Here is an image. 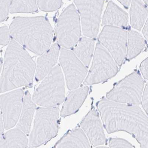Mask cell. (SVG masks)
Returning <instances> with one entry per match:
<instances>
[{
	"mask_svg": "<svg viewBox=\"0 0 148 148\" xmlns=\"http://www.w3.org/2000/svg\"><path fill=\"white\" fill-rule=\"evenodd\" d=\"M97 107L109 134L127 132L136 139L141 148H148V117L140 107L103 98L98 102Z\"/></svg>",
	"mask_w": 148,
	"mask_h": 148,
	"instance_id": "6da1fadb",
	"label": "cell"
},
{
	"mask_svg": "<svg viewBox=\"0 0 148 148\" xmlns=\"http://www.w3.org/2000/svg\"><path fill=\"white\" fill-rule=\"evenodd\" d=\"M35 62L23 47L12 39L5 53L1 79V92L31 85Z\"/></svg>",
	"mask_w": 148,
	"mask_h": 148,
	"instance_id": "7a4b0ae2",
	"label": "cell"
},
{
	"mask_svg": "<svg viewBox=\"0 0 148 148\" xmlns=\"http://www.w3.org/2000/svg\"><path fill=\"white\" fill-rule=\"evenodd\" d=\"M13 39L38 55L48 51L52 42L53 29L46 17H17L10 27Z\"/></svg>",
	"mask_w": 148,
	"mask_h": 148,
	"instance_id": "3957f363",
	"label": "cell"
},
{
	"mask_svg": "<svg viewBox=\"0 0 148 148\" xmlns=\"http://www.w3.org/2000/svg\"><path fill=\"white\" fill-rule=\"evenodd\" d=\"M65 95L64 77L60 67L57 65L40 84L32 99L35 103L43 108H54L63 102Z\"/></svg>",
	"mask_w": 148,
	"mask_h": 148,
	"instance_id": "277c9868",
	"label": "cell"
},
{
	"mask_svg": "<svg viewBox=\"0 0 148 148\" xmlns=\"http://www.w3.org/2000/svg\"><path fill=\"white\" fill-rule=\"evenodd\" d=\"M59 111L57 107L38 108L29 140L30 147H38L56 136Z\"/></svg>",
	"mask_w": 148,
	"mask_h": 148,
	"instance_id": "5b68a950",
	"label": "cell"
},
{
	"mask_svg": "<svg viewBox=\"0 0 148 148\" xmlns=\"http://www.w3.org/2000/svg\"><path fill=\"white\" fill-rule=\"evenodd\" d=\"M145 81L139 73H132L117 83L107 94L108 99L129 105L140 104Z\"/></svg>",
	"mask_w": 148,
	"mask_h": 148,
	"instance_id": "8992f818",
	"label": "cell"
},
{
	"mask_svg": "<svg viewBox=\"0 0 148 148\" xmlns=\"http://www.w3.org/2000/svg\"><path fill=\"white\" fill-rule=\"evenodd\" d=\"M81 32L80 17L72 4L64 9L58 19L56 29L58 43L67 49L72 48L80 40Z\"/></svg>",
	"mask_w": 148,
	"mask_h": 148,
	"instance_id": "52a82bcc",
	"label": "cell"
},
{
	"mask_svg": "<svg viewBox=\"0 0 148 148\" xmlns=\"http://www.w3.org/2000/svg\"><path fill=\"white\" fill-rule=\"evenodd\" d=\"M117 65L106 49L98 43L92 66L84 84L92 85L103 82L112 78L118 72Z\"/></svg>",
	"mask_w": 148,
	"mask_h": 148,
	"instance_id": "ba28073f",
	"label": "cell"
},
{
	"mask_svg": "<svg viewBox=\"0 0 148 148\" xmlns=\"http://www.w3.org/2000/svg\"><path fill=\"white\" fill-rule=\"evenodd\" d=\"M128 33L121 28L106 25L98 38L99 43L109 51L119 66L122 65L127 52Z\"/></svg>",
	"mask_w": 148,
	"mask_h": 148,
	"instance_id": "9c48e42d",
	"label": "cell"
},
{
	"mask_svg": "<svg viewBox=\"0 0 148 148\" xmlns=\"http://www.w3.org/2000/svg\"><path fill=\"white\" fill-rule=\"evenodd\" d=\"M104 1H74L81 17L83 35L95 39L97 37L101 20Z\"/></svg>",
	"mask_w": 148,
	"mask_h": 148,
	"instance_id": "30bf717a",
	"label": "cell"
},
{
	"mask_svg": "<svg viewBox=\"0 0 148 148\" xmlns=\"http://www.w3.org/2000/svg\"><path fill=\"white\" fill-rule=\"evenodd\" d=\"M60 64L65 77L67 88L73 90L79 88L86 76L88 70L73 51L62 48Z\"/></svg>",
	"mask_w": 148,
	"mask_h": 148,
	"instance_id": "8fae6325",
	"label": "cell"
},
{
	"mask_svg": "<svg viewBox=\"0 0 148 148\" xmlns=\"http://www.w3.org/2000/svg\"><path fill=\"white\" fill-rule=\"evenodd\" d=\"M23 91L14 90L1 96V109L4 126L8 130L16 125L20 116L24 99Z\"/></svg>",
	"mask_w": 148,
	"mask_h": 148,
	"instance_id": "7c38bea8",
	"label": "cell"
},
{
	"mask_svg": "<svg viewBox=\"0 0 148 148\" xmlns=\"http://www.w3.org/2000/svg\"><path fill=\"white\" fill-rule=\"evenodd\" d=\"M80 127L93 146L104 145L107 139L98 112L92 108L82 121Z\"/></svg>",
	"mask_w": 148,
	"mask_h": 148,
	"instance_id": "4fadbf2b",
	"label": "cell"
},
{
	"mask_svg": "<svg viewBox=\"0 0 148 148\" xmlns=\"http://www.w3.org/2000/svg\"><path fill=\"white\" fill-rule=\"evenodd\" d=\"M59 45L55 43L38 58L35 76L37 81L44 79L54 68L59 57Z\"/></svg>",
	"mask_w": 148,
	"mask_h": 148,
	"instance_id": "5bb4252c",
	"label": "cell"
},
{
	"mask_svg": "<svg viewBox=\"0 0 148 148\" xmlns=\"http://www.w3.org/2000/svg\"><path fill=\"white\" fill-rule=\"evenodd\" d=\"M89 90L88 86H84L70 92L65 99L60 116L66 117L76 113L84 103Z\"/></svg>",
	"mask_w": 148,
	"mask_h": 148,
	"instance_id": "9a60e30c",
	"label": "cell"
},
{
	"mask_svg": "<svg viewBox=\"0 0 148 148\" xmlns=\"http://www.w3.org/2000/svg\"><path fill=\"white\" fill-rule=\"evenodd\" d=\"M128 14L112 1H109L103 16L102 24L121 28L127 27Z\"/></svg>",
	"mask_w": 148,
	"mask_h": 148,
	"instance_id": "2e32d148",
	"label": "cell"
},
{
	"mask_svg": "<svg viewBox=\"0 0 148 148\" xmlns=\"http://www.w3.org/2000/svg\"><path fill=\"white\" fill-rule=\"evenodd\" d=\"M54 148H90V146L82 130L78 128L64 136Z\"/></svg>",
	"mask_w": 148,
	"mask_h": 148,
	"instance_id": "e0dca14e",
	"label": "cell"
},
{
	"mask_svg": "<svg viewBox=\"0 0 148 148\" xmlns=\"http://www.w3.org/2000/svg\"><path fill=\"white\" fill-rule=\"evenodd\" d=\"M35 104L28 91L25 93L21 114L17 125V128L25 134L29 132L35 110Z\"/></svg>",
	"mask_w": 148,
	"mask_h": 148,
	"instance_id": "ac0fdd59",
	"label": "cell"
},
{
	"mask_svg": "<svg viewBox=\"0 0 148 148\" xmlns=\"http://www.w3.org/2000/svg\"><path fill=\"white\" fill-rule=\"evenodd\" d=\"M95 42L93 39L83 37L73 49V53L86 67L89 65L93 55Z\"/></svg>",
	"mask_w": 148,
	"mask_h": 148,
	"instance_id": "d6986e66",
	"label": "cell"
},
{
	"mask_svg": "<svg viewBox=\"0 0 148 148\" xmlns=\"http://www.w3.org/2000/svg\"><path fill=\"white\" fill-rule=\"evenodd\" d=\"M148 15V8L141 1H133L130 10V23L132 27L140 30Z\"/></svg>",
	"mask_w": 148,
	"mask_h": 148,
	"instance_id": "ffe728a7",
	"label": "cell"
},
{
	"mask_svg": "<svg viewBox=\"0 0 148 148\" xmlns=\"http://www.w3.org/2000/svg\"><path fill=\"white\" fill-rule=\"evenodd\" d=\"M146 45V41L140 34L134 30H130L127 59L132 60L135 58L142 51Z\"/></svg>",
	"mask_w": 148,
	"mask_h": 148,
	"instance_id": "44dd1931",
	"label": "cell"
},
{
	"mask_svg": "<svg viewBox=\"0 0 148 148\" xmlns=\"http://www.w3.org/2000/svg\"><path fill=\"white\" fill-rule=\"evenodd\" d=\"M5 148H26L28 140L25 134L18 129L10 130L4 136Z\"/></svg>",
	"mask_w": 148,
	"mask_h": 148,
	"instance_id": "7402d4cb",
	"label": "cell"
},
{
	"mask_svg": "<svg viewBox=\"0 0 148 148\" xmlns=\"http://www.w3.org/2000/svg\"><path fill=\"white\" fill-rule=\"evenodd\" d=\"M38 10L36 1H12L10 5V13H32Z\"/></svg>",
	"mask_w": 148,
	"mask_h": 148,
	"instance_id": "603a6c76",
	"label": "cell"
},
{
	"mask_svg": "<svg viewBox=\"0 0 148 148\" xmlns=\"http://www.w3.org/2000/svg\"><path fill=\"white\" fill-rule=\"evenodd\" d=\"M62 1H37V5L42 11H55L62 6Z\"/></svg>",
	"mask_w": 148,
	"mask_h": 148,
	"instance_id": "cb8c5ba5",
	"label": "cell"
},
{
	"mask_svg": "<svg viewBox=\"0 0 148 148\" xmlns=\"http://www.w3.org/2000/svg\"><path fill=\"white\" fill-rule=\"evenodd\" d=\"M109 145L110 148H135L128 141L121 138L110 139Z\"/></svg>",
	"mask_w": 148,
	"mask_h": 148,
	"instance_id": "d4e9b609",
	"label": "cell"
},
{
	"mask_svg": "<svg viewBox=\"0 0 148 148\" xmlns=\"http://www.w3.org/2000/svg\"><path fill=\"white\" fill-rule=\"evenodd\" d=\"M12 1L0 0V15L1 21H5L8 14Z\"/></svg>",
	"mask_w": 148,
	"mask_h": 148,
	"instance_id": "484cf974",
	"label": "cell"
},
{
	"mask_svg": "<svg viewBox=\"0 0 148 148\" xmlns=\"http://www.w3.org/2000/svg\"><path fill=\"white\" fill-rule=\"evenodd\" d=\"M10 31L7 26L1 27V45L6 46L10 43Z\"/></svg>",
	"mask_w": 148,
	"mask_h": 148,
	"instance_id": "4316f807",
	"label": "cell"
},
{
	"mask_svg": "<svg viewBox=\"0 0 148 148\" xmlns=\"http://www.w3.org/2000/svg\"><path fill=\"white\" fill-rule=\"evenodd\" d=\"M141 103L144 110L148 115V83L144 90Z\"/></svg>",
	"mask_w": 148,
	"mask_h": 148,
	"instance_id": "83f0119b",
	"label": "cell"
},
{
	"mask_svg": "<svg viewBox=\"0 0 148 148\" xmlns=\"http://www.w3.org/2000/svg\"><path fill=\"white\" fill-rule=\"evenodd\" d=\"M140 69L144 78L148 80V57L141 63Z\"/></svg>",
	"mask_w": 148,
	"mask_h": 148,
	"instance_id": "f1b7e54d",
	"label": "cell"
},
{
	"mask_svg": "<svg viewBox=\"0 0 148 148\" xmlns=\"http://www.w3.org/2000/svg\"><path fill=\"white\" fill-rule=\"evenodd\" d=\"M143 34L148 42V18L143 30Z\"/></svg>",
	"mask_w": 148,
	"mask_h": 148,
	"instance_id": "f546056e",
	"label": "cell"
},
{
	"mask_svg": "<svg viewBox=\"0 0 148 148\" xmlns=\"http://www.w3.org/2000/svg\"><path fill=\"white\" fill-rule=\"evenodd\" d=\"M120 3L122 4L125 8H129L132 1H119Z\"/></svg>",
	"mask_w": 148,
	"mask_h": 148,
	"instance_id": "4dcf8cb0",
	"label": "cell"
},
{
	"mask_svg": "<svg viewBox=\"0 0 148 148\" xmlns=\"http://www.w3.org/2000/svg\"><path fill=\"white\" fill-rule=\"evenodd\" d=\"M1 148H5L4 136L3 134H1Z\"/></svg>",
	"mask_w": 148,
	"mask_h": 148,
	"instance_id": "1f68e13d",
	"label": "cell"
},
{
	"mask_svg": "<svg viewBox=\"0 0 148 148\" xmlns=\"http://www.w3.org/2000/svg\"><path fill=\"white\" fill-rule=\"evenodd\" d=\"M144 2H145V4H146L147 6H148V1H144Z\"/></svg>",
	"mask_w": 148,
	"mask_h": 148,
	"instance_id": "d6a6232c",
	"label": "cell"
},
{
	"mask_svg": "<svg viewBox=\"0 0 148 148\" xmlns=\"http://www.w3.org/2000/svg\"><path fill=\"white\" fill-rule=\"evenodd\" d=\"M96 148H109L108 147H103V146H102V147H97Z\"/></svg>",
	"mask_w": 148,
	"mask_h": 148,
	"instance_id": "836d02e7",
	"label": "cell"
}]
</instances>
